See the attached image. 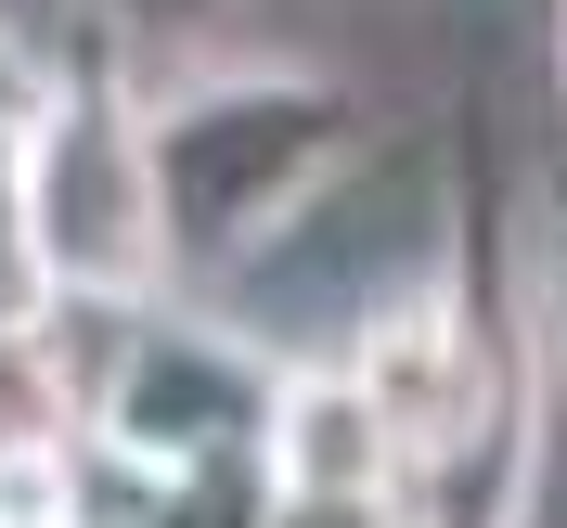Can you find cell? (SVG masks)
Instances as JSON below:
<instances>
[{
    "instance_id": "obj_1",
    "label": "cell",
    "mask_w": 567,
    "mask_h": 528,
    "mask_svg": "<svg viewBox=\"0 0 567 528\" xmlns=\"http://www.w3.org/2000/svg\"><path fill=\"white\" fill-rule=\"evenodd\" d=\"M142 116V194H155V246L168 283H233L310 232V207L361 155V91L310 65H181L130 91Z\"/></svg>"
},
{
    "instance_id": "obj_2",
    "label": "cell",
    "mask_w": 567,
    "mask_h": 528,
    "mask_svg": "<svg viewBox=\"0 0 567 528\" xmlns=\"http://www.w3.org/2000/svg\"><path fill=\"white\" fill-rule=\"evenodd\" d=\"M13 219H27V271L52 310H155L168 297L142 116L104 65H52V104L13 130Z\"/></svg>"
},
{
    "instance_id": "obj_3",
    "label": "cell",
    "mask_w": 567,
    "mask_h": 528,
    "mask_svg": "<svg viewBox=\"0 0 567 528\" xmlns=\"http://www.w3.org/2000/svg\"><path fill=\"white\" fill-rule=\"evenodd\" d=\"M284 361H258L233 322L194 310H116L104 349H91V464L168 490L194 464H258V413H271Z\"/></svg>"
},
{
    "instance_id": "obj_4",
    "label": "cell",
    "mask_w": 567,
    "mask_h": 528,
    "mask_svg": "<svg viewBox=\"0 0 567 528\" xmlns=\"http://www.w3.org/2000/svg\"><path fill=\"white\" fill-rule=\"evenodd\" d=\"M258 477L284 503H400V438L349 387V361H284L271 413H258Z\"/></svg>"
},
{
    "instance_id": "obj_5",
    "label": "cell",
    "mask_w": 567,
    "mask_h": 528,
    "mask_svg": "<svg viewBox=\"0 0 567 528\" xmlns=\"http://www.w3.org/2000/svg\"><path fill=\"white\" fill-rule=\"evenodd\" d=\"M155 516L142 528H258L271 516V477L258 464H194V477H168V490H142Z\"/></svg>"
},
{
    "instance_id": "obj_6",
    "label": "cell",
    "mask_w": 567,
    "mask_h": 528,
    "mask_svg": "<svg viewBox=\"0 0 567 528\" xmlns=\"http://www.w3.org/2000/svg\"><path fill=\"white\" fill-rule=\"evenodd\" d=\"M78 13H91L116 52H194V39L219 27V0H78Z\"/></svg>"
},
{
    "instance_id": "obj_7",
    "label": "cell",
    "mask_w": 567,
    "mask_h": 528,
    "mask_svg": "<svg viewBox=\"0 0 567 528\" xmlns=\"http://www.w3.org/2000/svg\"><path fill=\"white\" fill-rule=\"evenodd\" d=\"M39 104H52V52H39V39L13 27V0H0V142L27 130Z\"/></svg>"
},
{
    "instance_id": "obj_8",
    "label": "cell",
    "mask_w": 567,
    "mask_h": 528,
    "mask_svg": "<svg viewBox=\"0 0 567 528\" xmlns=\"http://www.w3.org/2000/svg\"><path fill=\"white\" fill-rule=\"evenodd\" d=\"M258 528H400V503H284V490H271Z\"/></svg>"
},
{
    "instance_id": "obj_9",
    "label": "cell",
    "mask_w": 567,
    "mask_h": 528,
    "mask_svg": "<svg viewBox=\"0 0 567 528\" xmlns=\"http://www.w3.org/2000/svg\"><path fill=\"white\" fill-rule=\"evenodd\" d=\"M555 104H567V0H555Z\"/></svg>"
},
{
    "instance_id": "obj_10",
    "label": "cell",
    "mask_w": 567,
    "mask_h": 528,
    "mask_svg": "<svg viewBox=\"0 0 567 528\" xmlns=\"http://www.w3.org/2000/svg\"><path fill=\"white\" fill-rule=\"evenodd\" d=\"M555 310H567V207H555Z\"/></svg>"
}]
</instances>
